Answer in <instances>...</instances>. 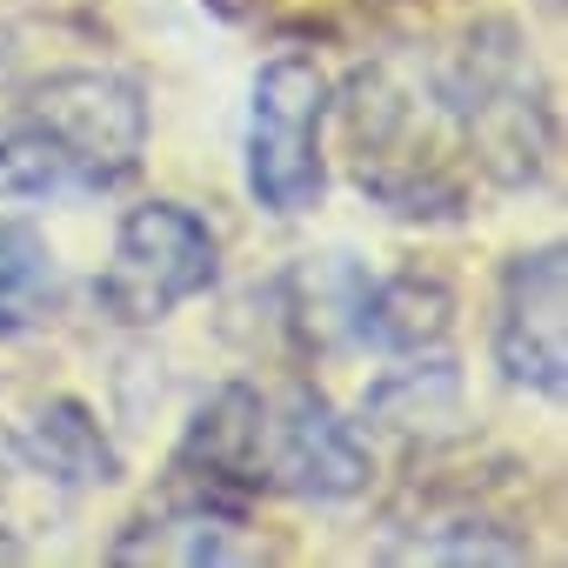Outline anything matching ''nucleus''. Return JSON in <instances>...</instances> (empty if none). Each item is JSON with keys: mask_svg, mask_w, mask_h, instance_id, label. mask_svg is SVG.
<instances>
[{"mask_svg": "<svg viewBox=\"0 0 568 568\" xmlns=\"http://www.w3.org/2000/svg\"><path fill=\"white\" fill-rule=\"evenodd\" d=\"M214 267H221L214 227L181 201H148L114 227V254L94 281V295L114 322L148 328V322H168L201 288H214Z\"/></svg>", "mask_w": 568, "mask_h": 568, "instance_id": "obj_1", "label": "nucleus"}, {"mask_svg": "<svg viewBox=\"0 0 568 568\" xmlns=\"http://www.w3.org/2000/svg\"><path fill=\"white\" fill-rule=\"evenodd\" d=\"M322 121H328V74L308 54H281L254 74L247 108V194L274 214H308L328 187L322 168Z\"/></svg>", "mask_w": 568, "mask_h": 568, "instance_id": "obj_2", "label": "nucleus"}, {"mask_svg": "<svg viewBox=\"0 0 568 568\" xmlns=\"http://www.w3.org/2000/svg\"><path fill=\"white\" fill-rule=\"evenodd\" d=\"M34 121L54 134L74 181H88V187L128 174L141 161V141H148V108L114 74H61V81H48L34 94Z\"/></svg>", "mask_w": 568, "mask_h": 568, "instance_id": "obj_3", "label": "nucleus"}, {"mask_svg": "<svg viewBox=\"0 0 568 568\" xmlns=\"http://www.w3.org/2000/svg\"><path fill=\"white\" fill-rule=\"evenodd\" d=\"M561 247H535L501 274V315H495V362L515 388L561 395L568 382V322H561Z\"/></svg>", "mask_w": 568, "mask_h": 568, "instance_id": "obj_4", "label": "nucleus"}, {"mask_svg": "<svg viewBox=\"0 0 568 568\" xmlns=\"http://www.w3.org/2000/svg\"><path fill=\"white\" fill-rule=\"evenodd\" d=\"M261 448H267L281 481L302 488V495H322V501H348L375 475L368 442L355 435V422L335 415V402L315 395V388H295L274 422H261Z\"/></svg>", "mask_w": 568, "mask_h": 568, "instance_id": "obj_5", "label": "nucleus"}, {"mask_svg": "<svg viewBox=\"0 0 568 568\" xmlns=\"http://www.w3.org/2000/svg\"><path fill=\"white\" fill-rule=\"evenodd\" d=\"M448 315H455L448 288L422 274H395L362 295V335L375 348H435L448 335Z\"/></svg>", "mask_w": 568, "mask_h": 568, "instance_id": "obj_6", "label": "nucleus"}, {"mask_svg": "<svg viewBox=\"0 0 568 568\" xmlns=\"http://www.w3.org/2000/svg\"><path fill=\"white\" fill-rule=\"evenodd\" d=\"M261 422L267 408L247 388H221L214 408H201L187 435V462H207V475H254L261 468Z\"/></svg>", "mask_w": 568, "mask_h": 568, "instance_id": "obj_7", "label": "nucleus"}, {"mask_svg": "<svg viewBox=\"0 0 568 568\" xmlns=\"http://www.w3.org/2000/svg\"><path fill=\"white\" fill-rule=\"evenodd\" d=\"M54 302V247L28 221H0V322H34Z\"/></svg>", "mask_w": 568, "mask_h": 568, "instance_id": "obj_8", "label": "nucleus"}, {"mask_svg": "<svg viewBox=\"0 0 568 568\" xmlns=\"http://www.w3.org/2000/svg\"><path fill=\"white\" fill-rule=\"evenodd\" d=\"M74 187L68 154L41 121H0V194H54Z\"/></svg>", "mask_w": 568, "mask_h": 568, "instance_id": "obj_9", "label": "nucleus"}, {"mask_svg": "<svg viewBox=\"0 0 568 568\" xmlns=\"http://www.w3.org/2000/svg\"><path fill=\"white\" fill-rule=\"evenodd\" d=\"M41 455L61 468V475H74V481H114V448L101 442V428L74 408V402H54V408H41Z\"/></svg>", "mask_w": 568, "mask_h": 568, "instance_id": "obj_10", "label": "nucleus"}, {"mask_svg": "<svg viewBox=\"0 0 568 568\" xmlns=\"http://www.w3.org/2000/svg\"><path fill=\"white\" fill-rule=\"evenodd\" d=\"M174 535H154L148 548L134 541V548H121V555H174V561H241V555H261L254 541H234L241 535V521H227V515H181V521H168Z\"/></svg>", "mask_w": 568, "mask_h": 568, "instance_id": "obj_11", "label": "nucleus"}]
</instances>
